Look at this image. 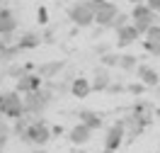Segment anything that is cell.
<instances>
[{
  "label": "cell",
  "instance_id": "cell-7",
  "mask_svg": "<svg viewBox=\"0 0 160 153\" xmlns=\"http://www.w3.org/2000/svg\"><path fill=\"white\" fill-rule=\"evenodd\" d=\"M150 122H153V117H138V114L131 112L129 117H124V126H126V143H133L136 139H138L141 134L146 131L150 126Z\"/></svg>",
  "mask_w": 160,
  "mask_h": 153
},
{
  "label": "cell",
  "instance_id": "cell-3",
  "mask_svg": "<svg viewBox=\"0 0 160 153\" xmlns=\"http://www.w3.org/2000/svg\"><path fill=\"white\" fill-rule=\"evenodd\" d=\"M0 114L5 119H20L24 117V100L17 90H2L0 92Z\"/></svg>",
  "mask_w": 160,
  "mask_h": 153
},
{
  "label": "cell",
  "instance_id": "cell-32",
  "mask_svg": "<svg viewBox=\"0 0 160 153\" xmlns=\"http://www.w3.org/2000/svg\"><path fill=\"white\" fill-rule=\"evenodd\" d=\"M32 153H46V151H44V148H37V151H32Z\"/></svg>",
  "mask_w": 160,
  "mask_h": 153
},
{
  "label": "cell",
  "instance_id": "cell-25",
  "mask_svg": "<svg viewBox=\"0 0 160 153\" xmlns=\"http://www.w3.org/2000/svg\"><path fill=\"white\" fill-rule=\"evenodd\" d=\"M37 22H39L41 27H46V24H49V10H46L44 5H41L39 10H37Z\"/></svg>",
  "mask_w": 160,
  "mask_h": 153
},
{
  "label": "cell",
  "instance_id": "cell-4",
  "mask_svg": "<svg viewBox=\"0 0 160 153\" xmlns=\"http://www.w3.org/2000/svg\"><path fill=\"white\" fill-rule=\"evenodd\" d=\"M68 20L75 27H90V24H95V5H92V0H75L68 8Z\"/></svg>",
  "mask_w": 160,
  "mask_h": 153
},
{
  "label": "cell",
  "instance_id": "cell-20",
  "mask_svg": "<svg viewBox=\"0 0 160 153\" xmlns=\"http://www.w3.org/2000/svg\"><path fill=\"white\" fill-rule=\"evenodd\" d=\"M27 71H32L29 66H22V63L12 61V63H8V66L2 68V75H5V78H12V80H17L22 73H27Z\"/></svg>",
  "mask_w": 160,
  "mask_h": 153
},
{
  "label": "cell",
  "instance_id": "cell-13",
  "mask_svg": "<svg viewBox=\"0 0 160 153\" xmlns=\"http://www.w3.org/2000/svg\"><path fill=\"white\" fill-rule=\"evenodd\" d=\"M136 75H138V80L146 85V88H158L160 85V71L158 68H153L148 63H138V68H136Z\"/></svg>",
  "mask_w": 160,
  "mask_h": 153
},
{
  "label": "cell",
  "instance_id": "cell-11",
  "mask_svg": "<svg viewBox=\"0 0 160 153\" xmlns=\"http://www.w3.org/2000/svg\"><path fill=\"white\" fill-rule=\"evenodd\" d=\"M39 88H44V80H41L37 73H22L20 78L15 80V90L20 92V95H27V92H34V90H39Z\"/></svg>",
  "mask_w": 160,
  "mask_h": 153
},
{
  "label": "cell",
  "instance_id": "cell-1",
  "mask_svg": "<svg viewBox=\"0 0 160 153\" xmlns=\"http://www.w3.org/2000/svg\"><path fill=\"white\" fill-rule=\"evenodd\" d=\"M22 100H24V114H27V117H44V112H46L51 105H53V100H56V92L49 90V88L44 85L39 90L22 95Z\"/></svg>",
  "mask_w": 160,
  "mask_h": 153
},
{
  "label": "cell",
  "instance_id": "cell-6",
  "mask_svg": "<svg viewBox=\"0 0 160 153\" xmlns=\"http://www.w3.org/2000/svg\"><path fill=\"white\" fill-rule=\"evenodd\" d=\"M92 5H95V24L102 29L112 27V22L119 15V5L112 3V0H92Z\"/></svg>",
  "mask_w": 160,
  "mask_h": 153
},
{
  "label": "cell",
  "instance_id": "cell-14",
  "mask_svg": "<svg viewBox=\"0 0 160 153\" xmlns=\"http://www.w3.org/2000/svg\"><path fill=\"white\" fill-rule=\"evenodd\" d=\"M90 83H92V92H107V88H109V83H112V73L104 66H97L92 71Z\"/></svg>",
  "mask_w": 160,
  "mask_h": 153
},
{
  "label": "cell",
  "instance_id": "cell-33",
  "mask_svg": "<svg viewBox=\"0 0 160 153\" xmlns=\"http://www.w3.org/2000/svg\"><path fill=\"white\" fill-rule=\"evenodd\" d=\"M155 117H158V119H160V107H158V110H155Z\"/></svg>",
  "mask_w": 160,
  "mask_h": 153
},
{
  "label": "cell",
  "instance_id": "cell-31",
  "mask_svg": "<svg viewBox=\"0 0 160 153\" xmlns=\"http://www.w3.org/2000/svg\"><path fill=\"white\" fill-rule=\"evenodd\" d=\"M100 153H117V151H109V148H102Z\"/></svg>",
  "mask_w": 160,
  "mask_h": 153
},
{
  "label": "cell",
  "instance_id": "cell-26",
  "mask_svg": "<svg viewBox=\"0 0 160 153\" xmlns=\"http://www.w3.org/2000/svg\"><path fill=\"white\" fill-rule=\"evenodd\" d=\"M143 90H146L143 83H129L126 85V92H131V95H143Z\"/></svg>",
  "mask_w": 160,
  "mask_h": 153
},
{
  "label": "cell",
  "instance_id": "cell-35",
  "mask_svg": "<svg viewBox=\"0 0 160 153\" xmlns=\"http://www.w3.org/2000/svg\"><path fill=\"white\" fill-rule=\"evenodd\" d=\"M73 153H85V151H73Z\"/></svg>",
  "mask_w": 160,
  "mask_h": 153
},
{
  "label": "cell",
  "instance_id": "cell-15",
  "mask_svg": "<svg viewBox=\"0 0 160 153\" xmlns=\"http://www.w3.org/2000/svg\"><path fill=\"white\" fill-rule=\"evenodd\" d=\"M143 49L153 54V56H160V24H153L146 34H143Z\"/></svg>",
  "mask_w": 160,
  "mask_h": 153
},
{
  "label": "cell",
  "instance_id": "cell-21",
  "mask_svg": "<svg viewBox=\"0 0 160 153\" xmlns=\"http://www.w3.org/2000/svg\"><path fill=\"white\" fill-rule=\"evenodd\" d=\"M117 68L124 71V73H133L138 68V59L131 56V54H124V56H119V66H117Z\"/></svg>",
  "mask_w": 160,
  "mask_h": 153
},
{
  "label": "cell",
  "instance_id": "cell-27",
  "mask_svg": "<svg viewBox=\"0 0 160 153\" xmlns=\"http://www.w3.org/2000/svg\"><path fill=\"white\" fill-rule=\"evenodd\" d=\"M107 92H112V95H121V92H126V85L124 83H109V88H107Z\"/></svg>",
  "mask_w": 160,
  "mask_h": 153
},
{
  "label": "cell",
  "instance_id": "cell-18",
  "mask_svg": "<svg viewBox=\"0 0 160 153\" xmlns=\"http://www.w3.org/2000/svg\"><path fill=\"white\" fill-rule=\"evenodd\" d=\"M75 117H78L85 126H90L92 131H97V129H102V126H104V117H102L100 112H92V110H80V112H75Z\"/></svg>",
  "mask_w": 160,
  "mask_h": 153
},
{
  "label": "cell",
  "instance_id": "cell-23",
  "mask_svg": "<svg viewBox=\"0 0 160 153\" xmlns=\"http://www.w3.org/2000/svg\"><path fill=\"white\" fill-rule=\"evenodd\" d=\"M150 110H153V105H150V102H136V105L131 107V112L138 114V117H148Z\"/></svg>",
  "mask_w": 160,
  "mask_h": 153
},
{
  "label": "cell",
  "instance_id": "cell-30",
  "mask_svg": "<svg viewBox=\"0 0 160 153\" xmlns=\"http://www.w3.org/2000/svg\"><path fill=\"white\" fill-rule=\"evenodd\" d=\"M51 134H53V136H61V134H63V126H61V124L51 126Z\"/></svg>",
  "mask_w": 160,
  "mask_h": 153
},
{
  "label": "cell",
  "instance_id": "cell-8",
  "mask_svg": "<svg viewBox=\"0 0 160 153\" xmlns=\"http://www.w3.org/2000/svg\"><path fill=\"white\" fill-rule=\"evenodd\" d=\"M121 143H126V126H124V119H117V122L107 129V134H104V148L119 151Z\"/></svg>",
  "mask_w": 160,
  "mask_h": 153
},
{
  "label": "cell",
  "instance_id": "cell-10",
  "mask_svg": "<svg viewBox=\"0 0 160 153\" xmlns=\"http://www.w3.org/2000/svg\"><path fill=\"white\" fill-rule=\"evenodd\" d=\"M114 39H117V46H119V49H126V46H131V44H138L141 32L129 22V24H124V27H119V29H114Z\"/></svg>",
  "mask_w": 160,
  "mask_h": 153
},
{
  "label": "cell",
  "instance_id": "cell-19",
  "mask_svg": "<svg viewBox=\"0 0 160 153\" xmlns=\"http://www.w3.org/2000/svg\"><path fill=\"white\" fill-rule=\"evenodd\" d=\"M15 44H17V49H20V51L37 49V46H41V34H39V32H22Z\"/></svg>",
  "mask_w": 160,
  "mask_h": 153
},
{
  "label": "cell",
  "instance_id": "cell-9",
  "mask_svg": "<svg viewBox=\"0 0 160 153\" xmlns=\"http://www.w3.org/2000/svg\"><path fill=\"white\" fill-rule=\"evenodd\" d=\"M20 27L17 15L8 8V5H0V37H12Z\"/></svg>",
  "mask_w": 160,
  "mask_h": 153
},
{
  "label": "cell",
  "instance_id": "cell-16",
  "mask_svg": "<svg viewBox=\"0 0 160 153\" xmlns=\"http://www.w3.org/2000/svg\"><path fill=\"white\" fill-rule=\"evenodd\" d=\"M90 139H92V129H90V126H85L82 122H78L68 131V141L73 143V146H82V143H88Z\"/></svg>",
  "mask_w": 160,
  "mask_h": 153
},
{
  "label": "cell",
  "instance_id": "cell-2",
  "mask_svg": "<svg viewBox=\"0 0 160 153\" xmlns=\"http://www.w3.org/2000/svg\"><path fill=\"white\" fill-rule=\"evenodd\" d=\"M51 139H53V134H51V126L44 117H32L29 124H27V129H24V134L20 136L22 143H34V146H39V148H44Z\"/></svg>",
  "mask_w": 160,
  "mask_h": 153
},
{
  "label": "cell",
  "instance_id": "cell-17",
  "mask_svg": "<svg viewBox=\"0 0 160 153\" xmlns=\"http://www.w3.org/2000/svg\"><path fill=\"white\" fill-rule=\"evenodd\" d=\"M90 92H92L90 78H82V75H75V78H73V83H70V95H73L75 100H85Z\"/></svg>",
  "mask_w": 160,
  "mask_h": 153
},
{
  "label": "cell",
  "instance_id": "cell-22",
  "mask_svg": "<svg viewBox=\"0 0 160 153\" xmlns=\"http://www.w3.org/2000/svg\"><path fill=\"white\" fill-rule=\"evenodd\" d=\"M100 61H102V66L104 68H117L119 66V54H104V56H100Z\"/></svg>",
  "mask_w": 160,
  "mask_h": 153
},
{
  "label": "cell",
  "instance_id": "cell-5",
  "mask_svg": "<svg viewBox=\"0 0 160 153\" xmlns=\"http://www.w3.org/2000/svg\"><path fill=\"white\" fill-rule=\"evenodd\" d=\"M131 24H133V27L141 32V37H143L153 24H158V12L150 10L146 3H136L133 10H131Z\"/></svg>",
  "mask_w": 160,
  "mask_h": 153
},
{
  "label": "cell",
  "instance_id": "cell-24",
  "mask_svg": "<svg viewBox=\"0 0 160 153\" xmlns=\"http://www.w3.org/2000/svg\"><path fill=\"white\" fill-rule=\"evenodd\" d=\"M129 22H131V15H126V12H119V15H117V20L112 22V29H119V27L129 24Z\"/></svg>",
  "mask_w": 160,
  "mask_h": 153
},
{
  "label": "cell",
  "instance_id": "cell-28",
  "mask_svg": "<svg viewBox=\"0 0 160 153\" xmlns=\"http://www.w3.org/2000/svg\"><path fill=\"white\" fill-rule=\"evenodd\" d=\"M109 51H112L109 44H95V46H92V54H95V56H104V54H109Z\"/></svg>",
  "mask_w": 160,
  "mask_h": 153
},
{
  "label": "cell",
  "instance_id": "cell-34",
  "mask_svg": "<svg viewBox=\"0 0 160 153\" xmlns=\"http://www.w3.org/2000/svg\"><path fill=\"white\" fill-rule=\"evenodd\" d=\"M129 3H133V5H136V3H143V0H129Z\"/></svg>",
  "mask_w": 160,
  "mask_h": 153
},
{
  "label": "cell",
  "instance_id": "cell-29",
  "mask_svg": "<svg viewBox=\"0 0 160 153\" xmlns=\"http://www.w3.org/2000/svg\"><path fill=\"white\" fill-rule=\"evenodd\" d=\"M143 3H146V5H148L150 10H155L160 15V0H143Z\"/></svg>",
  "mask_w": 160,
  "mask_h": 153
},
{
  "label": "cell",
  "instance_id": "cell-12",
  "mask_svg": "<svg viewBox=\"0 0 160 153\" xmlns=\"http://www.w3.org/2000/svg\"><path fill=\"white\" fill-rule=\"evenodd\" d=\"M63 68H66V61H41L39 66H37V75H39L41 80H56L61 73H63Z\"/></svg>",
  "mask_w": 160,
  "mask_h": 153
}]
</instances>
